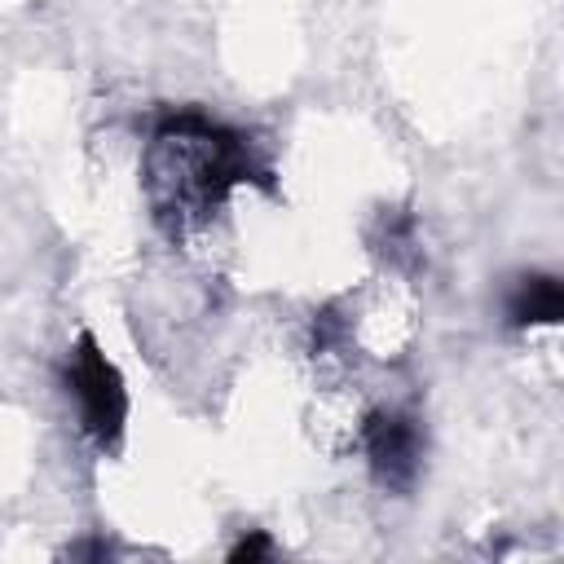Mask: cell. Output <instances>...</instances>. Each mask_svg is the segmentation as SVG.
Instances as JSON below:
<instances>
[{
  "mask_svg": "<svg viewBox=\"0 0 564 564\" xmlns=\"http://www.w3.org/2000/svg\"><path fill=\"white\" fill-rule=\"evenodd\" d=\"M62 388L75 401L79 432L93 441L97 454H119L128 432V383L119 366L106 357L93 330H79L62 357Z\"/></svg>",
  "mask_w": 564,
  "mask_h": 564,
  "instance_id": "2",
  "label": "cell"
},
{
  "mask_svg": "<svg viewBox=\"0 0 564 564\" xmlns=\"http://www.w3.org/2000/svg\"><path fill=\"white\" fill-rule=\"evenodd\" d=\"M357 436H361V454H366V467H370L375 485L405 498L419 485V471H423V449H427L423 423L410 410L379 405L361 419Z\"/></svg>",
  "mask_w": 564,
  "mask_h": 564,
  "instance_id": "3",
  "label": "cell"
},
{
  "mask_svg": "<svg viewBox=\"0 0 564 564\" xmlns=\"http://www.w3.org/2000/svg\"><path fill=\"white\" fill-rule=\"evenodd\" d=\"M70 560H84V555H93V560H101V555H110V546L101 542V538H93V542H75L70 551H66Z\"/></svg>",
  "mask_w": 564,
  "mask_h": 564,
  "instance_id": "7",
  "label": "cell"
},
{
  "mask_svg": "<svg viewBox=\"0 0 564 564\" xmlns=\"http://www.w3.org/2000/svg\"><path fill=\"white\" fill-rule=\"evenodd\" d=\"M564 317V282L551 269H524L502 291V322L507 330H538L560 326Z\"/></svg>",
  "mask_w": 564,
  "mask_h": 564,
  "instance_id": "4",
  "label": "cell"
},
{
  "mask_svg": "<svg viewBox=\"0 0 564 564\" xmlns=\"http://www.w3.org/2000/svg\"><path fill=\"white\" fill-rule=\"evenodd\" d=\"M242 185L273 194V167L247 128L203 106L154 110L141 145V194L172 242L207 229Z\"/></svg>",
  "mask_w": 564,
  "mask_h": 564,
  "instance_id": "1",
  "label": "cell"
},
{
  "mask_svg": "<svg viewBox=\"0 0 564 564\" xmlns=\"http://www.w3.org/2000/svg\"><path fill=\"white\" fill-rule=\"evenodd\" d=\"M370 242H375V251H379L392 269L414 273V269L423 264V251H419V225H414V216L401 212V207H383V212L375 216Z\"/></svg>",
  "mask_w": 564,
  "mask_h": 564,
  "instance_id": "5",
  "label": "cell"
},
{
  "mask_svg": "<svg viewBox=\"0 0 564 564\" xmlns=\"http://www.w3.org/2000/svg\"><path fill=\"white\" fill-rule=\"evenodd\" d=\"M273 555V542H269V533L264 529H247L234 546H229V564H251V560H269Z\"/></svg>",
  "mask_w": 564,
  "mask_h": 564,
  "instance_id": "6",
  "label": "cell"
}]
</instances>
